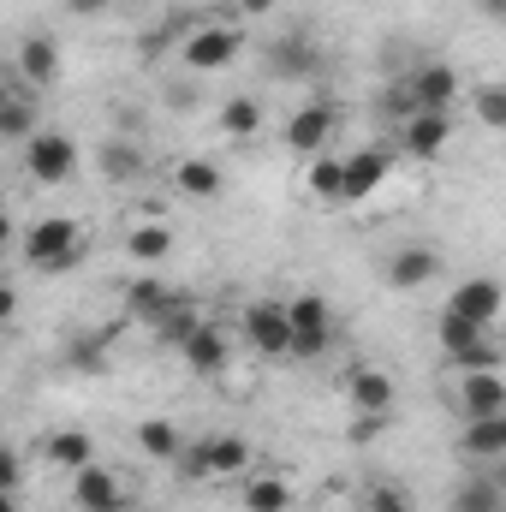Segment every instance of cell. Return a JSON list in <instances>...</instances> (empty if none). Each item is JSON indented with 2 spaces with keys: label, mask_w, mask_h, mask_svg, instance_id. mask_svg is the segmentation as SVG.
I'll use <instances>...</instances> for the list:
<instances>
[{
  "label": "cell",
  "mask_w": 506,
  "mask_h": 512,
  "mask_svg": "<svg viewBox=\"0 0 506 512\" xmlns=\"http://www.w3.org/2000/svg\"><path fill=\"white\" fill-rule=\"evenodd\" d=\"M84 251H90V239L72 215H42V221L24 227V262L36 274H66V268L84 262Z\"/></svg>",
  "instance_id": "obj_1"
},
{
  "label": "cell",
  "mask_w": 506,
  "mask_h": 512,
  "mask_svg": "<svg viewBox=\"0 0 506 512\" xmlns=\"http://www.w3.org/2000/svg\"><path fill=\"white\" fill-rule=\"evenodd\" d=\"M286 328H292L286 364H310V358H322V352L334 346V310H328V298H316V292L286 298Z\"/></svg>",
  "instance_id": "obj_2"
},
{
  "label": "cell",
  "mask_w": 506,
  "mask_h": 512,
  "mask_svg": "<svg viewBox=\"0 0 506 512\" xmlns=\"http://www.w3.org/2000/svg\"><path fill=\"white\" fill-rule=\"evenodd\" d=\"M239 54H245V30H239V24H221V18L197 24V30L179 42V66H185V72H197V78L227 72Z\"/></svg>",
  "instance_id": "obj_3"
},
{
  "label": "cell",
  "mask_w": 506,
  "mask_h": 512,
  "mask_svg": "<svg viewBox=\"0 0 506 512\" xmlns=\"http://www.w3.org/2000/svg\"><path fill=\"white\" fill-rule=\"evenodd\" d=\"M179 465H185V477H197V483H221V477H239L245 465H251V441L245 435H203V441H185V453H179Z\"/></svg>",
  "instance_id": "obj_4"
},
{
  "label": "cell",
  "mask_w": 506,
  "mask_h": 512,
  "mask_svg": "<svg viewBox=\"0 0 506 512\" xmlns=\"http://www.w3.org/2000/svg\"><path fill=\"white\" fill-rule=\"evenodd\" d=\"M24 173H30V185H66L72 173H78V143L66 137V131H30L24 137Z\"/></svg>",
  "instance_id": "obj_5"
},
{
  "label": "cell",
  "mask_w": 506,
  "mask_h": 512,
  "mask_svg": "<svg viewBox=\"0 0 506 512\" xmlns=\"http://www.w3.org/2000/svg\"><path fill=\"white\" fill-rule=\"evenodd\" d=\"M245 340H251L256 358L286 364V346H292V328H286V298H256V304H245Z\"/></svg>",
  "instance_id": "obj_6"
},
{
  "label": "cell",
  "mask_w": 506,
  "mask_h": 512,
  "mask_svg": "<svg viewBox=\"0 0 506 512\" xmlns=\"http://www.w3.org/2000/svg\"><path fill=\"white\" fill-rule=\"evenodd\" d=\"M405 90H411V108H417V114H447V108L459 102V66L423 60V66L405 72Z\"/></svg>",
  "instance_id": "obj_7"
},
{
  "label": "cell",
  "mask_w": 506,
  "mask_h": 512,
  "mask_svg": "<svg viewBox=\"0 0 506 512\" xmlns=\"http://www.w3.org/2000/svg\"><path fill=\"white\" fill-rule=\"evenodd\" d=\"M334 126H340V108L334 102H304L292 120H286V149L292 155H328V137H334Z\"/></svg>",
  "instance_id": "obj_8"
},
{
  "label": "cell",
  "mask_w": 506,
  "mask_h": 512,
  "mask_svg": "<svg viewBox=\"0 0 506 512\" xmlns=\"http://www.w3.org/2000/svg\"><path fill=\"white\" fill-rule=\"evenodd\" d=\"M387 173H393V155L387 149H352V155H340V203L376 197Z\"/></svg>",
  "instance_id": "obj_9"
},
{
  "label": "cell",
  "mask_w": 506,
  "mask_h": 512,
  "mask_svg": "<svg viewBox=\"0 0 506 512\" xmlns=\"http://www.w3.org/2000/svg\"><path fill=\"white\" fill-rule=\"evenodd\" d=\"M447 310L453 316H465V322H477V328H495L506 310V292L495 274H477V280H459L453 286V298H447Z\"/></svg>",
  "instance_id": "obj_10"
},
{
  "label": "cell",
  "mask_w": 506,
  "mask_h": 512,
  "mask_svg": "<svg viewBox=\"0 0 506 512\" xmlns=\"http://www.w3.org/2000/svg\"><path fill=\"white\" fill-rule=\"evenodd\" d=\"M72 507L78 512H126L131 495L108 465H84V471H72Z\"/></svg>",
  "instance_id": "obj_11"
},
{
  "label": "cell",
  "mask_w": 506,
  "mask_h": 512,
  "mask_svg": "<svg viewBox=\"0 0 506 512\" xmlns=\"http://www.w3.org/2000/svg\"><path fill=\"white\" fill-rule=\"evenodd\" d=\"M179 358H185V370H191V376L215 382V376H227V364H233V340H227V328L197 322V334L179 346Z\"/></svg>",
  "instance_id": "obj_12"
},
{
  "label": "cell",
  "mask_w": 506,
  "mask_h": 512,
  "mask_svg": "<svg viewBox=\"0 0 506 512\" xmlns=\"http://www.w3.org/2000/svg\"><path fill=\"white\" fill-rule=\"evenodd\" d=\"M453 405H459V417H506V382H501V370H459Z\"/></svg>",
  "instance_id": "obj_13"
},
{
  "label": "cell",
  "mask_w": 506,
  "mask_h": 512,
  "mask_svg": "<svg viewBox=\"0 0 506 512\" xmlns=\"http://www.w3.org/2000/svg\"><path fill=\"white\" fill-rule=\"evenodd\" d=\"M268 72H274V78H310V72H322V42H316L310 30L274 36V42H268Z\"/></svg>",
  "instance_id": "obj_14"
},
{
  "label": "cell",
  "mask_w": 506,
  "mask_h": 512,
  "mask_svg": "<svg viewBox=\"0 0 506 512\" xmlns=\"http://www.w3.org/2000/svg\"><path fill=\"white\" fill-rule=\"evenodd\" d=\"M435 274H441V251L435 245H399L387 256V286L393 292H423Z\"/></svg>",
  "instance_id": "obj_15"
},
{
  "label": "cell",
  "mask_w": 506,
  "mask_h": 512,
  "mask_svg": "<svg viewBox=\"0 0 506 512\" xmlns=\"http://www.w3.org/2000/svg\"><path fill=\"white\" fill-rule=\"evenodd\" d=\"M447 137H453V114H411V120H399V149L411 161H435L447 149Z\"/></svg>",
  "instance_id": "obj_16"
},
{
  "label": "cell",
  "mask_w": 506,
  "mask_h": 512,
  "mask_svg": "<svg viewBox=\"0 0 506 512\" xmlns=\"http://www.w3.org/2000/svg\"><path fill=\"white\" fill-rule=\"evenodd\" d=\"M346 393H352L358 417H387V411H393V399H399V387H393V376H387L381 364H358V370H352V382H346Z\"/></svg>",
  "instance_id": "obj_17"
},
{
  "label": "cell",
  "mask_w": 506,
  "mask_h": 512,
  "mask_svg": "<svg viewBox=\"0 0 506 512\" xmlns=\"http://www.w3.org/2000/svg\"><path fill=\"white\" fill-rule=\"evenodd\" d=\"M18 72H24L30 90H48V84L60 78V42H54L48 30H30V36L18 42Z\"/></svg>",
  "instance_id": "obj_18"
},
{
  "label": "cell",
  "mask_w": 506,
  "mask_h": 512,
  "mask_svg": "<svg viewBox=\"0 0 506 512\" xmlns=\"http://www.w3.org/2000/svg\"><path fill=\"white\" fill-rule=\"evenodd\" d=\"M173 191L191 197V203H209V197L227 191V173H221V161H209V155H185V161H173Z\"/></svg>",
  "instance_id": "obj_19"
},
{
  "label": "cell",
  "mask_w": 506,
  "mask_h": 512,
  "mask_svg": "<svg viewBox=\"0 0 506 512\" xmlns=\"http://www.w3.org/2000/svg\"><path fill=\"white\" fill-rule=\"evenodd\" d=\"M459 453H465L471 465L506 459V417H465V423H459Z\"/></svg>",
  "instance_id": "obj_20"
},
{
  "label": "cell",
  "mask_w": 506,
  "mask_h": 512,
  "mask_svg": "<svg viewBox=\"0 0 506 512\" xmlns=\"http://www.w3.org/2000/svg\"><path fill=\"white\" fill-rule=\"evenodd\" d=\"M197 322H203L197 298H191V292H173V298H167V310L155 316V340H161L167 352H179V346H185V340L197 334Z\"/></svg>",
  "instance_id": "obj_21"
},
{
  "label": "cell",
  "mask_w": 506,
  "mask_h": 512,
  "mask_svg": "<svg viewBox=\"0 0 506 512\" xmlns=\"http://www.w3.org/2000/svg\"><path fill=\"white\" fill-rule=\"evenodd\" d=\"M42 453H48L54 471H84V465H96V441H90V429H54Z\"/></svg>",
  "instance_id": "obj_22"
},
{
  "label": "cell",
  "mask_w": 506,
  "mask_h": 512,
  "mask_svg": "<svg viewBox=\"0 0 506 512\" xmlns=\"http://www.w3.org/2000/svg\"><path fill=\"white\" fill-rule=\"evenodd\" d=\"M173 245H179V239H173L167 221H137V227L126 233V256L131 262H143V268H155L161 256H173Z\"/></svg>",
  "instance_id": "obj_23"
},
{
  "label": "cell",
  "mask_w": 506,
  "mask_h": 512,
  "mask_svg": "<svg viewBox=\"0 0 506 512\" xmlns=\"http://www.w3.org/2000/svg\"><path fill=\"white\" fill-rule=\"evenodd\" d=\"M137 447H143V459L167 465V459H179V453H185V435H179V423H173V417H143V423H137Z\"/></svg>",
  "instance_id": "obj_24"
},
{
  "label": "cell",
  "mask_w": 506,
  "mask_h": 512,
  "mask_svg": "<svg viewBox=\"0 0 506 512\" xmlns=\"http://www.w3.org/2000/svg\"><path fill=\"white\" fill-rule=\"evenodd\" d=\"M120 298H126V310L137 316V322H155V316L167 310L173 286H161L155 274H137V280H126V286H120Z\"/></svg>",
  "instance_id": "obj_25"
},
{
  "label": "cell",
  "mask_w": 506,
  "mask_h": 512,
  "mask_svg": "<svg viewBox=\"0 0 506 512\" xmlns=\"http://www.w3.org/2000/svg\"><path fill=\"white\" fill-rule=\"evenodd\" d=\"M506 507V489L501 477L489 471V477H471V483H459L453 489V501H447V512H501Z\"/></svg>",
  "instance_id": "obj_26"
},
{
  "label": "cell",
  "mask_w": 506,
  "mask_h": 512,
  "mask_svg": "<svg viewBox=\"0 0 506 512\" xmlns=\"http://www.w3.org/2000/svg\"><path fill=\"white\" fill-rule=\"evenodd\" d=\"M102 179H108V185H137V179H143V149L126 143V137L102 143Z\"/></svg>",
  "instance_id": "obj_27"
},
{
  "label": "cell",
  "mask_w": 506,
  "mask_h": 512,
  "mask_svg": "<svg viewBox=\"0 0 506 512\" xmlns=\"http://www.w3.org/2000/svg\"><path fill=\"white\" fill-rule=\"evenodd\" d=\"M292 507V483L280 471H262L245 483V512H286Z\"/></svg>",
  "instance_id": "obj_28"
},
{
  "label": "cell",
  "mask_w": 506,
  "mask_h": 512,
  "mask_svg": "<svg viewBox=\"0 0 506 512\" xmlns=\"http://www.w3.org/2000/svg\"><path fill=\"white\" fill-rule=\"evenodd\" d=\"M262 131V102L256 96H233V102H221V137H233V143H245Z\"/></svg>",
  "instance_id": "obj_29"
},
{
  "label": "cell",
  "mask_w": 506,
  "mask_h": 512,
  "mask_svg": "<svg viewBox=\"0 0 506 512\" xmlns=\"http://www.w3.org/2000/svg\"><path fill=\"white\" fill-rule=\"evenodd\" d=\"M304 191L322 203H340V155H310L304 167Z\"/></svg>",
  "instance_id": "obj_30"
},
{
  "label": "cell",
  "mask_w": 506,
  "mask_h": 512,
  "mask_svg": "<svg viewBox=\"0 0 506 512\" xmlns=\"http://www.w3.org/2000/svg\"><path fill=\"white\" fill-rule=\"evenodd\" d=\"M36 131V102L30 96H6V108H0V143H24Z\"/></svg>",
  "instance_id": "obj_31"
},
{
  "label": "cell",
  "mask_w": 506,
  "mask_h": 512,
  "mask_svg": "<svg viewBox=\"0 0 506 512\" xmlns=\"http://www.w3.org/2000/svg\"><path fill=\"white\" fill-rule=\"evenodd\" d=\"M364 512H417V501L399 483H376V489H364Z\"/></svg>",
  "instance_id": "obj_32"
},
{
  "label": "cell",
  "mask_w": 506,
  "mask_h": 512,
  "mask_svg": "<svg viewBox=\"0 0 506 512\" xmlns=\"http://www.w3.org/2000/svg\"><path fill=\"white\" fill-rule=\"evenodd\" d=\"M471 108H477V120H483L489 131H501V126H506V90H501V84H483Z\"/></svg>",
  "instance_id": "obj_33"
},
{
  "label": "cell",
  "mask_w": 506,
  "mask_h": 512,
  "mask_svg": "<svg viewBox=\"0 0 506 512\" xmlns=\"http://www.w3.org/2000/svg\"><path fill=\"white\" fill-rule=\"evenodd\" d=\"M18 483H24V459L0 441V495H18Z\"/></svg>",
  "instance_id": "obj_34"
},
{
  "label": "cell",
  "mask_w": 506,
  "mask_h": 512,
  "mask_svg": "<svg viewBox=\"0 0 506 512\" xmlns=\"http://www.w3.org/2000/svg\"><path fill=\"white\" fill-rule=\"evenodd\" d=\"M66 364H72V370H102V340H72Z\"/></svg>",
  "instance_id": "obj_35"
},
{
  "label": "cell",
  "mask_w": 506,
  "mask_h": 512,
  "mask_svg": "<svg viewBox=\"0 0 506 512\" xmlns=\"http://www.w3.org/2000/svg\"><path fill=\"white\" fill-rule=\"evenodd\" d=\"M72 18H96V12H108V6H120V0H60Z\"/></svg>",
  "instance_id": "obj_36"
},
{
  "label": "cell",
  "mask_w": 506,
  "mask_h": 512,
  "mask_svg": "<svg viewBox=\"0 0 506 512\" xmlns=\"http://www.w3.org/2000/svg\"><path fill=\"white\" fill-rule=\"evenodd\" d=\"M12 316H18V292H12V286H6V280H0V328H6V322H12Z\"/></svg>",
  "instance_id": "obj_37"
},
{
  "label": "cell",
  "mask_w": 506,
  "mask_h": 512,
  "mask_svg": "<svg viewBox=\"0 0 506 512\" xmlns=\"http://www.w3.org/2000/svg\"><path fill=\"white\" fill-rule=\"evenodd\" d=\"M280 0H239V18H268Z\"/></svg>",
  "instance_id": "obj_38"
},
{
  "label": "cell",
  "mask_w": 506,
  "mask_h": 512,
  "mask_svg": "<svg viewBox=\"0 0 506 512\" xmlns=\"http://www.w3.org/2000/svg\"><path fill=\"white\" fill-rule=\"evenodd\" d=\"M376 429H381V417H358V423H352V441H370Z\"/></svg>",
  "instance_id": "obj_39"
},
{
  "label": "cell",
  "mask_w": 506,
  "mask_h": 512,
  "mask_svg": "<svg viewBox=\"0 0 506 512\" xmlns=\"http://www.w3.org/2000/svg\"><path fill=\"white\" fill-rule=\"evenodd\" d=\"M477 6H483L489 18H506V0H477Z\"/></svg>",
  "instance_id": "obj_40"
},
{
  "label": "cell",
  "mask_w": 506,
  "mask_h": 512,
  "mask_svg": "<svg viewBox=\"0 0 506 512\" xmlns=\"http://www.w3.org/2000/svg\"><path fill=\"white\" fill-rule=\"evenodd\" d=\"M0 512H18V495H0Z\"/></svg>",
  "instance_id": "obj_41"
},
{
  "label": "cell",
  "mask_w": 506,
  "mask_h": 512,
  "mask_svg": "<svg viewBox=\"0 0 506 512\" xmlns=\"http://www.w3.org/2000/svg\"><path fill=\"white\" fill-rule=\"evenodd\" d=\"M0 268H6V239H0Z\"/></svg>",
  "instance_id": "obj_42"
},
{
  "label": "cell",
  "mask_w": 506,
  "mask_h": 512,
  "mask_svg": "<svg viewBox=\"0 0 506 512\" xmlns=\"http://www.w3.org/2000/svg\"><path fill=\"white\" fill-rule=\"evenodd\" d=\"M0 108H6V84H0Z\"/></svg>",
  "instance_id": "obj_43"
},
{
  "label": "cell",
  "mask_w": 506,
  "mask_h": 512,
  "mask_svg": "<svg viewBox=\"0 0 506 512\" xmlns=\"http://www.w3.org/2000/svg\"><path fill=\"white\" fill-rule=\"evenodd\" d=\"M126 512H131V507H126Z\"/></svg>",
  "instance_id": "obj_44"
}]
</instances>
